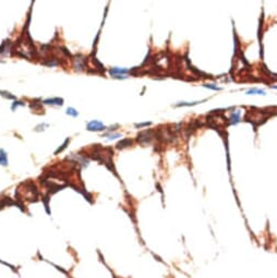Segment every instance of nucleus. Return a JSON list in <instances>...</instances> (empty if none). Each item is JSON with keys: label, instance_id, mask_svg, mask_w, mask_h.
Returning <instances> with one entry per match:
<instances>
[{"label": "nucleus", "instance_id": "obj_5", "mask_svg": "<svg viewBox=\"0 0 277 278\" xmlns=\"http://www.w3.org/2000/svg\"><path fill=\"white\" fill-rule=\"evenodd\" d=\"M205 101H192V103H189V101H180V103L176 104L175 107H190V106H194V105H198L199 103H203Z\"/></svg>", "mask_w": 277, "mask_h": 278}, {"label": "nucleus", "instance_id": "obj_16", "mask_svg": "<svg viewBox=\"0 0 277 278\" xmlns=\"http://www.w3.org/2000/svg\"><path fill=\"white\" fill-rule=\"evenodd\" d=\"M271 89H277V85H272V86H271Z\"/></svg>", "mask_w": 277, "mask_h": 278}, {"label": "nucleus", "instance_id": "obj_8", "mask_svg": "<svg viewBox=\"0 0 277 278\" xmlns=\"http://www.w3.org/2000/svg\"><path fill=\"white\" fill-rule=\"evenodd\" d=\"M0 164L2 166H6L8 164V159H7V155H6V152L3 149L0 151Z\"/></svg>", "mask_w": 277, "mask_h": 278}, {"label": "nucleus", "instance_id": "obj_7", "mask_svg": "<svg viewBox=\"0 0 277 278\" xmlns=\"http://www.w3.org/2000/svg\"><path fill=\"white\" fill-rule=\"evenodd\" d=\"M45 104H50V105H58L61 106L63 104V99L62 98H53V99H46L44 101Z\"/></svg>", "mask_w": 277, "mask_h": 278}, {"label": "nucleus", "instance_id": "obj_9", "mask_svg": "<svg viewBox=\"0 0 277 278\" xmlns=\"http://www.w3.org/2000/svg\"><path fill=\"white\" fill-rule=\"evenodd\" d=\"M203 86L205 87V89H213V91H222V87L217 86V85H215V84H212V83H206V84H203Z\"/></svg>", "mask_w": 277, "mask_h": 278}, {"label": "nucleus", "instance_id": "obj_12", "mask_svg": "<svg viewBox=\"0 0 277 278\" xmlns=\"http://www.w3.org/2000/svg\"><path fill=\"white\" fill-rule=\"evenodd\" d=\"M68 143H69V140H66V142H65V143H63V145H62L61 147H59V149H58L57 151H56V154H58V153H59V152H61L62 149H66V145H67Z\"/></svg>", "mask_w": 277, "mask_h": 278}, {"label": "nucleus", "instance_id": "obj_4", "mask_svg": "<svg viewBox=\"0 0 277 278\" xmlns=\"http://www.w3.org/2000/svg\"><path fill=\"white\" fill-rule=\"evenodd\" d=\"M246 94L247 95H263V96L266 95L265 91H263V89H255V87L248 89V91L246 92Z\"/></svg>", "mask_w": 277, "mask_h": 278}, {"label": "nucleus", "instance_id": "obj_14", "mask_svg": "<svg viewBox=\"0 0 277 278\" xmlns=\"http://www.w3.org/2000/svg\"><path fill=\"white\" fill-rule=\"evenodd\" d=\"M117 137H121V135H120V134H110L108 139H109V140H114V139H117Z\"/></svg>", "mask_w": 277, "mask_h": 278}, {"label": "nucleus", "instance_id": "obj_1", "mask_svg": "<svg viewBox=\"0 0 277 278\" xmlns=\"http://www.w3.org/2000/svg\"><path fill=\"white\" fill-rule=\"evenodd\" d=\"M105 129H106L105 125L100 122V121H97V120H93V121H91V122L87 125V130H89V131L98 132V131H103V130H105Z\"/></svg>", "mask_w": 277, "mask_h": 278}, {"label": "nucleus", "instance_id": "obj_10", "mask_svg": "<svg viewBox=\"0 0 277 278\" xmlns=\"http://www.w3.org/2000/svg\"><path fill=\"white\" fill-rule=\"evenodd\" d=\"M67 113L68 115H71L73 116V117H77L78 115H79V113H78L74 108H68V110H67Z\"/></svg>", "mask_w": 277, "mask_h": 278}, {"label": "nucleus", "instance_id": "obj_13", "mask_svg": "<svg viewBox=\"0 0 277 278\" xmlns=\"http://www.w3.org/2000/svg\"><path fill=\"white\" fill-rule=\"evenodd\" d=\"M151 122H144V123H136L135 128H142V127H146V125H150Z\"/></svg>", "mask_w": 277, "mask_h": 278}, {"label": "nucleus", "instance_id": "obj_15", "mask_svg": "<svg viewBox=\"0 0 277 278\" xmlns=\"http://www.w3.org/2000/svg\"><path fill=\"white\" fill-rule=\"evenodd\" d=\"M15 106H24V104H23V103H21V101H15V103L13 104V106H12V108L14 109Z\"/></svg>", "mask_w": 277, "mask_h": 278}, {"label": "nucleus", "instance_id": "obj_2", "mask_svg": "<svg viewBox=\"0 0 277 278\" xmlns=\"http://www.w3.org/2000/svg\"><path fill=\"white\" fill-rule=\"evenodd\" d=\"M240 119H241V111L237 110L231 113V116H230L228 120H229L230 125H238L240 122Z\"/></svg>", "mask_w": 277, "mask_h": 278}, {"label": "nucleus", "instance_id": "obj_11", "mask_svg": "<svg viewBox=\"0 0 277 278\" xmlns=\"http://www.w3.org/2000/svg\"><path fill=\"white\" fill-rule=\"evenodd\" d=\"M0 94H1V95H2V96H5V97H8V98H11V99H13V98H14V96L10 95V93H7V92H2V91H0Z\"/></svg>", "mask_w": 277, "mask_h": 278}, {"label": "nucleus", "instance_id": "obj_3", "mask_svg": "<svg viewBox=\"0 0 277 278\" xmlns=\"http://www.w3.org/2000/svg\"><path fill=\"white\" fill-rule=\"evenodd\" d=\"M110 74L112 77H116V75H124L128 72L127 69H120V68H112L110 69Z\"/></svg>", "mask_w": 277, "mask_h": 278}, {"label": "nucleus", "instance_id": "obj_6", "mask_svg": "<svg viewBox=\"0 0 277 278\" xmlns=\"http://www.w3.org/2000/svg\"><path fill=\"white\" fill-rule=\"evenodd\" d=\"M132 144V141L130 139H123L117 144V149H124V147H128L130 146Z\"/></svg>", "mask_w": 277, "mask_h": 278}]
</instances>
